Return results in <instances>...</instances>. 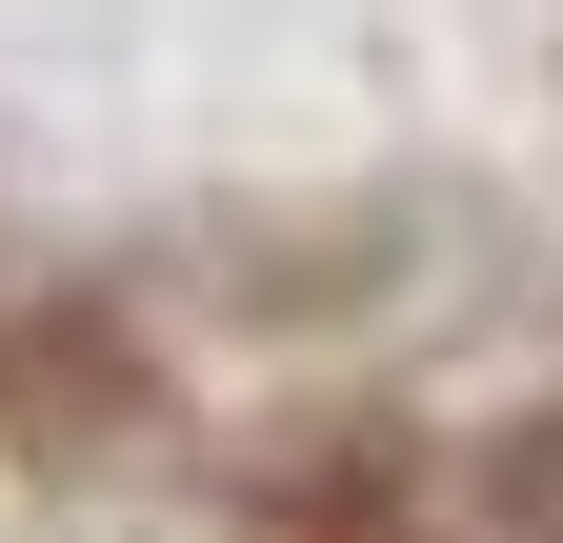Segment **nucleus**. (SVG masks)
<instances>
[{"mask_svg":"<svg viewBox=\"0 0 563 543\" xmlns=\"http://www.w3.org/2000/svg\"><path fill=\"white\" fill-rule=\"evenodd\" d=\"M101 402H121V343H101V322H60V343H0V423H21V443H81Z\"/></svg>","mask_w":563,"mask_h":543,"instance_id":"1","label":"nucleus"},{"mask_svg":"<svg viewBox=\"0 0 563 543\" xmlns=\"http://www.w3.org/2000/svg\"><path fill=\"white\" fill-rule=\"evenodd\" d=\"M282 543H422V523L383 503V463H363V484H302V503H282Z\"/></svg>","mask_w":563,"mask_h":543,"instance_id":"2","label":"nucleus"},{"mask_svg":"<svg viewBox=\"0 0 563 543\" xmlns=\"http://www.w3.org/2000/svg\"><path fill=\"white\" fill-rule=\"evenodd\" d=\"M504 523H523V543H563V423H523V443H504Z\"/></svg>","mask_w":563,"mask_h":543,"instance_id":"3","label":"nucleus"}]
</instances>
